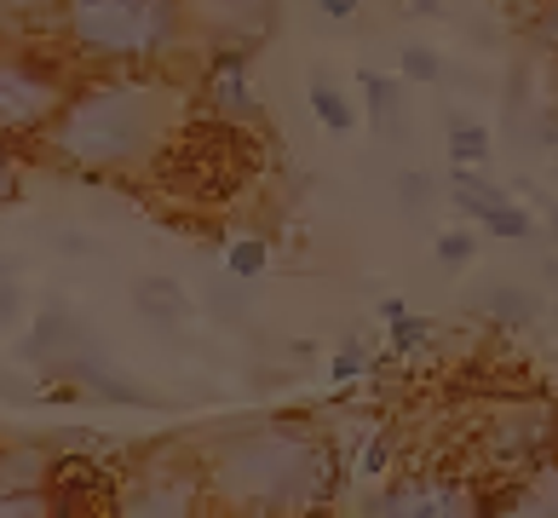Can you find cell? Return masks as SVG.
<instances>
[{"mask_svg": "<svg viewBox=\"0 0 558 518\" xmlns=\"http://www.w3.org/2000/svg\"><path fill=\"white\" fill-rule=\"evenodd\" d=\"M184 40V0H64V47L93 70H156Z\"/></svg>", "mask_w": 558, "mask_h": 518, "instance_id": "3957f363", "label": "cell"}, {"mask_svg": "<svg viewBox=\"0 0 558 518\" xmlns=\"http://www.w3.org/2000/svg\"><path fill=\"white\" fill-rule=\"evenodd\" d=\"M484 231H489V237H501V242H524V237L535 231V219H530V207L501 202V207H495V214L484 219Z\"/></svg>", "mask_w": 558, "mask_h": 518, "instance_id": "cb8c5ba5", "label": "cell"}, {"mask_svg": "<svg viewBox=\"0 0 558 518\" xmlns=\"http://www.w3.org/2000/svg\"><path fill=\"white\" fill-rule=\"evenodd\" d=\"M208 495L231 513H317L340 490V449L312 421H254L208 444Z\"/></svg>", "mask_w": 558, "mask_h": 518, "instance_id": "6da1fadb", "label": "cell"}, {"mask_svg": "<svg viewBox=\"0 0 558 518\" xmlns=\"http://www.w3.org/2000/svg\"><path fill=\"white\" fill-rule=\"evenodd\" d=\"M368 518H466L478 513V490L454 472H409L391 490L363 502Z\"/></svg>", "mask_w": 558, "mask_h": 518, "instance_id": "52a82bcc", "label": "cell"}, {"mask_svg": "<svg viewBox=\"0 0 558 518\" xmlns=\"http://www.w3.org/2000/svg\"><path fill=\"white\" fill-rule=\"evenodd\" d=\"M449 202H454V214H466V219H489L501 202H512L507 196V184H495V179H484L478 168H461V161H449Z\"/></svg>", "mask_w": 558, "mask_h": 518, "instance_id": "2e32d148", "label": "cell"}, {"mask_svg": "<svg viewBox=\"0 0 558 518\" xmlns=\"http://www.w3.org/2000/svg\"><path fill=\"white\" fill-rule=\"evenodd\" d=\"M472 311H478L484 323H501V328H530L535 317H542V300L519 282H489V288L472 294Z\"/></svg>", "mask_w": 558, "mask_h": 518, "instance_id": "9a60e30c", "label": "cell"}, {"mask_svg": "<svg viewBox=\"0 0 558 518\" xmlns=\"http://www.w3.org/2000/svg\"><path fill=\"white\" fill-rule=\"evenodd\" d=\"M363 104H368V128L375 133H398V110H403V87L380 70H363Z\"/></svg>", "mask_w": 558, "mask_h": 518, "instance_id": "ac0fdd59", "label": "cell"}, {"mask_svg": "<svg viewBox=\"0 0 558 518\" xmlns=\"http://www.w3.org/2000/svg\"><path fill=\"white\" fill-rule=\"evenodd\" d=\"M312 116L323 121L328 133H340V138L357 128V110H351V98L335 87V81H312Z\"/></svg>", "mask_w": 558, "mask_h": 518, "instance_id": "ffe728a7", "label": "cell"}, {"mask_svg": "<svg viewBox=\"0 0 558 518\" xmlns=\"http://www.w3.org/2000/svg\"><path fill=\"white\" fill-rule=\"evenodd\" d=\"M81 340H87V335H81V323H75V317H64V311H40L35 328L24 335V358H29V363H40V369L52 375V369L64 363Z\"/></svg>", "mask_w": 558, "mask_h": 518, "instance_id": "5bb4252c", "label": "cell"}, {"mask_svg": "<svg viewBox=\"0 0 558 518\" xmlns=\"http://www.w3.org/2000/svg\"><path fill=\"white\" fill-rule=\"evenodd\" d=\"M168 133H173V93L144 70H110L70 87L64 110L40 133V150L70 173L110 179L150 168Z\"/></svg>", "mask_w": 558, "mask_h": 518, "instance_id": "7a4b0ae2", "label": "cell"}, {"mask_svg": "<svg viewBox=\"0 0 558 518\" xmlns=\"http://www.w3.org/2000/svg\"><path fill=\"white\" fill-rule=\"evenodd\" d=\"M52 455L40 444L0 449V518H47L52 513Z\"/></svg>", "mask_w": 558, "mask_h": 518, "instance_id": "ba28073f", "label": "cell"}, {"mask_svg": "<svg viewBox=\"0 0 558 518\" xmlns=\"http://www.w3.org/2000/svg\"><path fill=\"white\" fill-rule=\"evenodd\" d=\"M52 513H116L121 502V479L105 461H87V455H52Z\"/></svg>", "mask_w": 558, "mask_h": 518, "instance_id": "30bf717a", "label": "cell"}, {"mask_svg": "<svg viewBox=\"0 0 558 518\" xmlns=\"http://www.w3.org/2000/svg\"><path fill=\"white\" fill-rule=\"evenodd\" d=\"M312 7L328 17V24H351V17L363 12V0H312Z\"/></svg>", "mask_w": 558, "mask_h": 518, "instance_id": "f546056e", "label": "cell"}, {"mask_svg": "<svg viewBox=\"0 0 558 518\" xmlns=\"http://www.w3.org/2000/svg\"><path fill=\"white\" fill-rule=\"evenodd\" d=\"M386 328H391V358H415V351H426V340H432V323L415 317V311L391 317Z\"/></svg>", "mask_w": 558, "mask_h": 518, "instance_id": "7402d4cb", "label": "cell"}, {"mask_svg": "<svg viewBox=\"0 0 558 518\" xmlns=\"http://www.w3.org/2000/svg\"><path fill=\"white\" fill-rule=\"evenodd\" d=\"M0 398H7V403H29V398H35V391H29L24 381H12V375H0Z\"/></svg>", "mask_w": 558, "mask_h": 518, "instance_id": "1f68e13d", "label": "cell"}, {"mask_svg": "<svg viewBox=\"0 0 558 518\" xmlns=\"http://www.w3.org/2000/svg\"><path fill=\"white\" fill-rule=\"evenodd\" d=\"M553 323H558V311H553Z\"/></svg>", "mask_w": 558, "mask_h": 518, "instance_id": "d590c367", "label": "cell"}, {"mask_svg": "<svg viewBox=\"0 0 558 518\" xmlns=\"http://www.w3.org/2000/svg\"><path fill=\"white\" fill-rule=\"evenodd\" d=\"M52 375H58V381H75L81 391H87V398H105V403H128V409H150V403H156L150 391H144L138 381L121 375V369H116L110 358H98L93 340H81V346L70 351V358L52 369Z\"/></svg>", "mask_w": 558, "mask_h": 518, "instance_id": "7c38bea8", "label": "cell"}, {"mask_svg": "<svg viewBox=\"0 0 558 518\" xmlns=\"http://www.w3.org/2000/svg\"><path fill=\"white\" fill-rule=\"evenodd\" d=\"M17 184H24V173H17V156H12V144L0 138V207L17 196Z\"/></svg>", "mask_w": 558, "mask_h": 518, "instance_id": "83f0119b", "label": "cell"}, {"mask_svg": "<svg viewBox=\"0 0 558 518\" xmlns=\"http://www.w3.org/2000/svg\"><path fill=\"white\" fill-rule=\"evenodd\" d=\"M133 305H138L150 323H161V328L191 323V294L179 288V277H138V282H133Z\"/></svg>", "mask_w": 558, "mask_h": 518, "instance_id": "e0dca14e", "label": "cell"}, {"mask_svg": "<svg viewBox=\"0 0 558 518\" xmlns=\"http://www.w3.org/2000/svg\"><path fill=\"white\" fill-rule=\"evenodd\" d=\"M553 444H558V409L553 403H501V409L484 414L478 461L519 479V472L547 467Z\"/></svg>", "mask_w": 558, "mask_h": 518, "instance_id": "5b68a950", "label": "cell"}, {"mask_svg": "<svg viewBox=\"0 0 558 518\" xmlns=\"http://www.w3.org/2000/svg\"><path fill=\"white\" fill-rule=\"evenodd\" d=\"M398 64H403V81H415V87H432V81H444V58L421 47V40H409V47L398 52Z\"/></svg>", "mask_w": 558, "mask_h": 518, "instance_id": "603a6c76", "label": "cell"}, {"mask_svg": "<svg viewBox=\"0 0 558 518\" xmlns=\"http://www.w3.org/2000/svg\"><path fill=\"white\" fill-rule=\"evenodd\" d=\"M265 272H271V242L254 237V231H242L225 242V277H236V282H259Z\"/></svg>", "mask_w": 558, "mask_h": 518, "instance_id": "d6986e66", "label": "cell"}, {"mask_svg": "<svg viewBox=\"0 0 558 518\" xmlns=\"http://www.w3.org/2000/svg\"><path fill=\"white\" fill-rule=\"evenodd\" d=\"M507 7H512V12H519V17H535V12H542V7H547V0H507Z\"/></svg>", "mask_w": 558, "mask_h": 518, "instance_id": "836d02e7", "label": "cell"}, {"mask_svg": "<svg viewBox=\"0 0 558 518\" xmlns=\"http://www.w3.org/2000/svg\"><path fill=\"white\" fill-rule=\"evenodd\" d=\"M530 29H535V40H542V47L558 52V0H547V7L530 17Z\"/></svg>", "mask_w": 558, "mask_h": 518, "instance_id": "f1b7e54d", "label": "cell"}, {"mask_svg": "<svg viewBox=\"0 0 558 518\" xmlns=\"http://www.w3.org/2000/svg\"><path fill=\"white\" fill-rule=\"evenodd\" d=\"M335 449H340V479H351V484H375V479H386V472H391V461H398L391 432L380 421H363L357 438L335 444Z\"/></svg>", "mask_w": 558, "mask_h": 518, "instance_id": "4fadbf2b", "label": "cell"}, {"mask_svg": "<svg viewBox=\"0 0 558 518\" xmlns=\"http://www.w3.org/2000/svg\"><path fill=\"white\" fill-rule=\"evenodd\" d=\"M489 156H495L489 128H478V121H454V128H449V161H461V168H484Z\"/></svg>", "mask_w": 558, "mask_h": 518, "instance_id": "44dd1931", "label": "cell"}, {"mask_svg": "<svg viewBox=\"0 0 558 518\" xmlns=\"http://www.w3.org/2000/svg\"><path fill=\"white\" fill-rule=\"evenodd\" d=\"M363 375H368V351H363V340H345L335 351V363H328V381L351 386V381H363Z\"/></svg>", "mask_w": 558, "mask_h": 518, "instance_id": "484cf974", "label": "cell"}, {"mask_svg": "<svg viewBox=\"0 0 558 518\" xmlns=\"http://www.w3.org/2000/svg\"><path fill=\"white\" fill-rule=\"evenodd\" d=\"M247 58H254V47H214L208 81H202L208 110L225 121V128H242V121H259V116H265L254 81H247Z\"/></svg>", "mask_w": 558, "mask_h": 518, "instance_id": "8fae6325", "label": "cell"}, {"mask_svg": "<svg viewBox=\"0 0 558 518\" xmlns=\"http://www.w3.org/2000/svg\"><path fill=\"white\" fill-rule=\"evenodd\" d=\"M547 225H553V242H558V207H553V214H547Z\"/></svg>", "mask_w": 558, "mask_h": 518, "instance_id": "e575fe53", "label": "cell"}, {"mask_svg": "<svg viewBox=\"0 0 558 518\" xmlns=\"http://www.w3.org/2000/svg\"><path fill=\"white\" fill-rule=\"evenodd\" d=\"M438 196L432 191V173H421V168H409V173H398V207H409V214H421V207Z\"/></svg>", "mask_w": 558, "mask_h": 518, "instance_id": "4316f807", "label": "cell"}, {"mask_svg": "<svg viewBox=\"0 0 558 518\" xmlns=\"http://www.w3.org/2000/svg\"><path fill=\"white\" fill-rule=\"evenodd\" d=\"M432 254H438L444 272H461V265H472V254H478V237L472 231H438L432 237Z\"/></svg>", "mask_w": 558, "mask_h": 518, "instance_id": "d4e9b609", "label": "cell"}, {"mask_svg": "<svg viewBox=\"0 0 558 518\" xmlns=\"http://www.w3.org/2000/svg\"><path fill=\"white\" fill-rule=\"evenodd\" d=\"M70 81L58 70V58L40 52H0V138L24 144L52 128V116L64 110Z\"/></svg>", "mask_w": 558, "mask_h": 518, "instance_id": "277c9868", "label": "cell"}, {"mask_svg": "<svg viewBox=\"0 0 558 518\" xmlns=\"http://www.w3.org/2000/svg\"><path fill=\"white\" fill-rule=\"evenodd\" d=\"M168 455L173 449H161V461H144L121 479L116 513H128V518H191V513H202L214 502L202 461H191V455L168 461Z\"/></svg>", "mask_w": 558, "mask_h": 518, "instance_id": "8992f818", "label": "cell"}, {"mask_svg": "<svg viewBox=\"0 0 558 518\" xmlns=\"http://www.w3.org/2000/svg\"><path fill=\"white\" fill-rule=\"evenodd\" d=\"M403 311H409V305H403L398 294H386V300H380V317H386V323H391V317H403Z\"/></svg>", "mask_w": 558, "mask_h": 518, "instance_id": "d6a6232c", "label": "cell"}, {"mask_svg": "<svg viewBox=\"0 0 558 518\" xmlns=\"http://www.w3.org/2000/svg\"><path fill=\"white\" fill-rule=\"evenodd\" d=\"M403 12H409V17H444L449 0H403Z\"/></svg>", "mask_w": 558, "mask_h": 518, "instance_id": "4dcf8cb0", "label": "cell"}, {"mask_svg": "<svg viewBox=\"0 0 558 518\" xmlns=\"http://www.w3.org/2000/svg\"><path fill=\"white\" fill-rule=\"evenodd\" d=\"M184 12L214 47H259L277 24V0H184Z\"/></svg>", "mask_w": 558, "mask_h": 518, "instance_id": "9c48e42d", "label": "cell"}]
</instances>
